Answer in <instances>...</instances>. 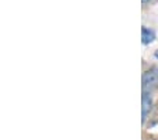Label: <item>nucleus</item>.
<instances>
[{
    "mask_svg": "<svg viewBox=\"0 0 158 140\" xmlns=\"http://www.w3.org/2000/svg\"><path fill=\"white\" fill-rule=\"evenodd\" d=\"M158 85V70H148L143 75V93H150Z\"/></svg>",
    "mask_w": 158,
    "mask_h": 140,
    "instance_id": "f257e3e1",
    "label": "nucleus"
},
{
    "mask_svg": "<svg viewBox=\"0 0 158 140\" xmlns=\"http://www.w3.org/2000/svg\"><path fill=\"white\" fill-rule=\"evenodd\" d=\"M151 106H152V100L150 93H143V122H145L150 110H151Z\"/></svg>",
    "mask_w": 158,
    "mask_h": 140,
    "instance_id": "f03ea898",
    "label": "nucleus"
},
{
    "mask_svg": "<svg viewBox=\"0 0 158 140\" xmlns=\"http://www.w3.org/2000/svg\"><path fill=\"white\" fill-rule=\"evenodd\" d=\"M155 38V33L152 30H150V28H147V27H143L141 30V41L143 44H150L152 43Z\"/></svg>",
    "mask_w": 158,
    "mask_h": 140,
    "instance_id": "7ed1b4c3",
    "label": "nucleus"
},
{
    "mask_svg": "<svg viewBox=\"0 0 158 140\" xmlns=\"http://www.w3.org/2000/svg\"><path fill=\"white\" fill-rule=\"evenodd\" d=\"M155 58H157V60H158V50L155 51Z\"/></svg>",
    "mask_w": 158,
    "mask_h": 140,
    "instance_id": "20e7f679",
    "label": "nucleus"
},
{
    "mask_svg": "<svg viewBox=\"0 0 158 140\" xmlns=\"http://www.w3.org/2000/svg\"><path fill=\"white\" fill-rule=\"evenodd\" d=\"M147 2H150V0H143V3H147Z\"/></svg>",
    "mask_w": 158,
    "mask_h": 140,
    "instance_id": "39448f33",
    "label": "nucleus"
}]
</instances>
